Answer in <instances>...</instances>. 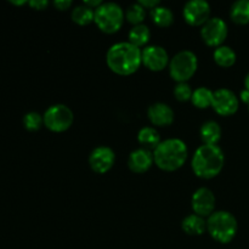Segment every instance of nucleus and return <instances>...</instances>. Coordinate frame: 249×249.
I'll return each mask as SVG.
<instances>
[{
  "instance_id": "10",
  "label": "nucleus",
  "mask_w": 249,
  "mask_h": 249,
  "mask_svg": "<svg viewBox=\"0 0 249 249\" xmlns=\"http://www.w3.org/2000/svg\"><path fill=\"white\" fill-rule=\"evenodd\" d=\"M182 15L190 26H203L211 18V5L206 0H190L184 5Z\"/></svg>"
},
{
  "instance_id": "29",
  "label": "nucleus",
  "mask_w": 249,
  "mask_h": 249,
  "mask_svg": "<svg viewBox=\"0 0 249 249\" xmlns=\"http://www.w3.org/2000/svg\"><path fill=\"white\" fill-rule=\"evenodd\" d=\"M53 6L60 11H66L72 6V1L71 0H55L53 1Z\"/></svg>"
},
{
  "instance_id": "24",
  "label": "nucleus",
  "mask_w": 249,
  "mask_h": 249,
  "mask_svg": "<svg viewBox=\"0 0 249 249\" xmlns=\"http://www.w3.org/2000/svg\"><path fill=\"white\" fill-rule=\"evenodd\" d=\"M71 17H72V21L74 23L79 24V26H87V24H90L91 22H94L95 10L90 9V7H88L84 4L78 5V6H75L72 10Z\"/></svg>"
},
{
  "instance_id": "18",
  "label": "nucleus",
  "mask_w": 249,
  "mask_h": 249,
  "mask_svg": "<svg viewBox=\"0 0 249 249\" xmlns=\"http://www.w3.org/2000/svg\"><path fill=\"white\" fill-rule=\"evenodd\" d=\"M138 141L141 147L146 148L148 151H155L157 146L160 145V133L152 126H143L138 133Z\"/></svg>"
},
{
  "instance_id": "12",
  "label": "nucleus",
  "mask_w": 249,
  "mask_h": 249,
  "mask_svg": "<svg viewBox=\"0 0 249 249\" xmlns=\"http://www.w3.org/2000/svg\"><path fill=\"white\" fill-rule=\"evenodd\" d=\"M116 162V153L108 146H99L94 148L89 156L90 168L97 174L109 172Z\"/></svg>"
},
{
  "instance_id": "2",
  "label": "nucleus",
  "mask_w": 249,
  "mask_h": 249,
  "mask_svg": "<svg viewBox=\"0 0 249 249\" xmlns=\"http://www.w3.org/2000/svg\"><path fill=\"white\" fill-rule=\"evenodd\" d=\"M225 164V156L218 145H201L194 153L191 167L201 179L218 177Z\"/></svg>"
},
{
  "instance_id": "6",
  "label": "nucleus",
  "mask_w": 249,
  "mask_h": 249,
  "mask_svg": "<svg viewBox=\"0 0 249 249\" xmlns=\"http://www.w3.org/2000/svg\"><path fill=\"white\" fill-rule=\"evenodd\" d=\"M198 68V60L196 53L190 50L179 51L170 58L169 74L173 80L178 83H187Z\"/></svg>"
},
{
  "instance_id": "23",
  "label": "nucleus",
  "mask_w": 249,
  "mask_h": 249,
  "mask_svg": "<svg viewBox=\"0 0 249 249\" xmlns=\"http://www.w3.org/2000/svg\"><path fill=\"white\" fill-rule=\"evenodd\" d=\"M213 92L211 89L206 87H199L196 90H194L192 94V104L195 107L199 109L208 108L212 107V102H213Z\"/></svg>"
},
{
  "instance_id": "31",
  "label": "nucleus",
  "mask_w": 249,
  "mask_h": 249,
  "mask_svg": "<svg viewBox=\"0 0 249 249\" xmlns=\"http://www.w3.org/2000/svg\"><path fill=\"white\" fill-rule=\"evenodd\" d=\"M83 4L87 5V6L90 7V9L96 10L97 7L102 4V1L101 0H84V2H83Z\"/></svg>"
},
{
  "instance_id": "32",
  "label": "nucleus",
  "mask_w": 249,
  "mask_h": 249,
  "mask_svg": "<svg viewBox=\"0 0 249 249\" xmlns=\"http://www.w3.org/2000/svg\"><path fill=\"white\" fill-rule=\"evenodd\" d=\"M240 97L243 102H246V104L249 105V91L248 90H246V89L242 90V91H241Z\"/></svg>"
},
{
  "instance_id": "13",
  "label": "nucleus",
  "mask_w": 249,
  "mask_h": 249,
  "mask_svg": "<svg viewBox=\"0 0 249 249\" xmlns=\"http://www.w3.org/2000/svg\"><path fill=\"white\" fill-rule=\"evenodd\" d=\"M169 55L160 45H148L142 49V65L152 72H160L169 66Z\"/></svg>"
},
{
  "instance_id": "34",
  "label": "nucleus",
  "mask_w": 249,
  "mask_h": 249,
  "mask_svg": "<svg viewBox=\"0 0 249 249\" xmlns=\"http://www.w3.org/2000/svg\"><path fill=\"white\" fill-rule=\"evenodd\" d=\"M10 2H11V4H14V5H24L27 1H10Z\"/></svg>"
},
{
  "instance_id": "22",
  "label": "nucleus",
  "mask_w": 249,
  "mask_h": 249,
  "mask_svg": "<svg viewBox=\"0 0 249 249\" xmlns=\"http://www.w3.org/2000/svg\"><path fill=\"white\" fill-rule=\"evenodd\" d=\"M151 18H152L153 23L157 24L158 27L167 28V27L172 26L173 22H174V14L169 7L160 5V6L151 10Z\"/></svg>"
},
{
  "instance_id": "15",
  "label": "nucleus",
  "mask_w": 249,
  "mask_h": 249,
  "mask_svg": "<svg viewBox=\"0 0 249 249\" xmlns=\"http://www.w3.org/2000/svg\"><path fill=\"white\" fill-rule=\"evenodd\" d=\"M147 117L156 126H168L174 122V111L172 107L163 102L152 104L147 109Z\"/></svg>"
},
{
  "instance_id": "25",
  "label": "nucleus",
  "mask_w": 249,
  "mask_h": 249,
  "mask_svg": "<svg viewBox=\"0 0 249 249\" xmlns=\"http://www.w3.org/2000/svg\"><path fill=\"white\" fill-rule=\"evenodd\" d=\"M145 17H146V9L143 6H141L139 2H136V4H131L125 11V19L129 22V23L134 24V26L142 24Z\"/></svg>"
},
{
  "instance_id": "5",
  "label": "nucleus",
  "mask_w": 249,
  "mask_h": 249,
  "mask_svg": "<svg viewBox=\"0 0 249 249\" xmlns=\"http://www.w3.org/2000/svg\"><path fill=\"white\" fill-rule=\"evenodd\" d=\"M125 19V12L117 2H102L95 10L94 22L104 33L113 34L122 28Z\"/></svg>"
},
{
  "instance_id": "33",
  "label": "nucleus",
  "mask_w": 249,
  "mask_h": 249,
  "mask_svg": "<svg viewBox=\"0 0 249 249\" xmlns=\"http://www.w3.org/2000/svg\"><path fill=\"white\" fill-rule=\"evenodd\" d=\"M245 89L249 91V72L247 73V75H246L245 78Z\"/></svg>"
},
{
  "instance_id": "9",
  "label": "nucleus",
  "mask_w": 249,
  "mask_h": 249,
  "mask_svg": "<svg viewBox=\"0 0 249 249\" xmlns=\"http://www.w3.org/2000/svg\"><path fill=\"white\" fill-rule=\"evenodd\" d=\"M212 107L218 114L223 117H229L235 114L240 107V100L233 91L226 88L215 90L213 92V102Z\"/></svg>"
},
{
  "instance_id": "19",
  "label": "nucleus",
  "mask_w": 249,
  "mask_h": 249,
  "mask_svg": "<svg viewBox=\"0 0 249 249\" xmlns=\"http://www.w3.org/2000/svg\"><path fill=\"white\" fill-rule=\"evenodd\" d=\"M213 58L218 66L229 68L235 65L236 60H237V55H236L235 50L232 48L228 45H221L214 50Z\"/></svg>"
},
{
  "instance_id": "17",
  "label": "nucleus",
  "mask_w": 249,
  "mask_h": 249,
  "mask_svg": "<svg viewBox=\"0 0 249 249\" xmlns=\"http://www.w3.org/2000/svg\"><path fill=\"white\" fill-rule=\"evenodd\" d=\"M181 229L190 236H201L207 230V221L197 214H190L182 220Z\"/></svg>"
},
{
  "instance_id": "4",
  "label": "nucleus",
  "mask_w": 249,
  "mask_h": 249,
  "mask_svg": "<svg viewBox=\"0 0 249 249\" xmlns=\"http://www.w3.org/2000/svg\"><path fill=\"white\" fill-rule=\"evenodd\" d=\"M237 219L230 212H214L207 219V231L214 241L219 243H230L237 235Z\"/></svg>"
},
{
  "instance_id": "8",
  "label": "nucleus",
  "mask_w": 249,
  "mask_h": 249,
  "mask_svg": "<svg viewBox=\"0 0 249 249\" xmlns=\"http://www.w3.org/2000/svg\"><path fill=\"white\" fill-rule=\"evenodd\" d=\"M229 34V27L220 17H211L201 28L202 40L208 46L219 48L224 45Z\"/></svg>"
},
{
  "instance_id": "7",
  "label": "nucleus",
  "mask_w": 249,
  "mask_h": 249,
  "mask_svg": "<svg viewBox=\"0 0 249 249\" xmlns=\"http://www.w3.org/2000/svg\"><path fill=\"white\" fill-rule=\"evenodd\" d=\"M44 125L53 133H63L72 126L74 114L68 106L56 104L49 107L43 116Z\"/></svg>"
},
{
  "instance_id": "3",
  "label": "nucleus",
  "mask_w": 249,
  "mask_h": 249,
  "mask_svg": "<svg viewBox=\"0 0 249 249\" xmlns=\"http://www.w3.org/2000/svg\"><path fill=\"white\" fill-rule=\"evenodd\" d=\"M189 157L186 143L177 138L162 141L153 151L155 164L164 172H175L180 169Z\"/></svg>"
},
{
  "instance_id": "14",
  "label": "nucleus",
  "mask_w": 249,
  "mask_h": 249,
  "mask_svg": "<svg viewBox=\"0 0 249 249\" xmlns=\"http://www.w3.org/2000/svg\"><path fill=\"white\" fill-rule=\"evenodd\" d=\"M155 163L153 152L146 148H136L129 155L128 167L129 169L136 174H143L148 172Z\"/></svg>"
},
{
  "instance_id": "11",
  "label": "nucleus",
  "mask_w": 249,
  "mask_h": 249,
  "mask_svg": "<svg viewBox=\"0 0 249 249\" xmlns=\"http://www.w3.org/2000/svg\"><path fill=\"white\" fill-rule=\"evenodd\" d=\"M191 207L194 213L202 218H209L215 209V196L208 187H199L192 195Z\"/></svg>"
},
{
  "instance_id": "1",
  "label": "nucleus",
  "mask_w": 249,
  "mask_h": 249,
  "mask_svg": "<svg viewBox=\"0 0 249 249\" xmlns=\"http://www.w3.org/2000/svg\"><path fill=\"white\" fill-rule=\"evenodd\" d=\"M106 63L116 74L130 75L142 65V49L130 41L116 43L107 51Z\"/></svg>"
},
{
  "instance_id": "28",
  "label": "nucleus",
  "mask_w": 249,
  "mask_h": 249,
  "mask_svg": "<svg viewBox=\"0 0 249 249\" xmlns=\"http://www.w3.org/2000/svg\"><path fill=\"white\" fill-rule=\"evenodd\" d=\"M28 5L33 7L34 10L41 11V10H45L49 6V1L48 0H31V1H28Z\"/></svg>"
},
{
  "instance_id": "20",
  "label": "nucleus",
  "mask_w": 249,
  "mask_h": 249,
  "mask_svg": "<svg viewBox=\"0 0 249 249\" xmlns=\"http://www.w3.org/2000/svg\"><path fill=\"white\" fill-rule=\"evenodd\" d=\"M230 17L235 23H249V0H237L230 9Z\"/></svg>"
},
{
  "instance_id": "16",
  "label": "nucleus",
  "mask_w": 249,
  "mask_h": 249,
  "mask_svg": "<svg viewBox=\"0 0 249 249\" xmlns=\"http://www.w3.org/2000/svg\"><path fill=\"white\" fill-rule=\"evenodd\" d=\"M199 136L203 145H218L221 139V128L215 121L203 123L199 129Z\"/></svg>"
},
{
  "instance_id": "26",
  "label": "nucleus",
  "mask_w": 249,
  "mask_h": 249,
  "mask_svg": "<svg viewBox=\"0 0 249 249\" xmlns=\"http://www.w3.org/2000/svg\"><path fill=\"white\" fill-rule=\"evenodd\" d=\"M44 124V118L38 112H28L23 117V126L28 131H36Z\"/></svg>"
},
{
  "instance_id": "30",
  "label": "nucleus",
  "mask_w": 249,
  "mask_h": 249,
  "mask_svg": "<svg viewBox=\"0 0 249 249\" xmlns=\"http://www.w3.org/2000/svg\"><path fill=\"white\" fill-rule=\"evenodd\" d=\"M138 2L141 5V6H143L145 9H148V10H153L155 7L160 6V0H140V1Z\"/></svg>"
},
{
  "instance_id": "27",
  "label": "nucleus",
  "mask_w": 249,
  "mask_h": 249,
  "mask_svg": "<svg viewBox=\"0 0 249 249\" xmlns=\"http://www.w3.org/2000/svg\"><path fill=\"white\" fill-rule=\"evenodd\" d=\"M192 94L194 90L187 83H178L177 87L174 88V96L180 102L190 101L192 99Z\"/></svg>"
},
{
  "instance_id": "35",
  "label": "nucleus",
  "mask_w": 249,
  "mask_h": 249,
  "mask_svg": "<svg viewBox=\"0 0 249 249\" xmlns=\"http://www.w3.org/2000/svg\"><path fill=\"white\" fill-rule=\"evenodd\" d=\"M248 111H249V105H248Z\"/></svg>"
},
{
  "instance_id": "21",
  "label": "nucleus",
  "mask_w": 249,
  "mask_h": 249,
  "mask_svg": "<svg viewBox=\"0 0 249 249\" xmlns=\"http://www.w3.org/2000/svg\"><path fill=\"white\" fill-rule=\"evenodd\" d=\"M129 41L138 48H142V46L147 45L151 38V31L146 24H138L134 26L133 28L129 31Z\"/></svg>"
}]
</instances>
